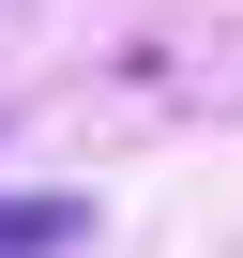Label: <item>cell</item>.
I'll return each mask as SVG.
<instances>
[{
    "label": "cell",
    "mask_w": 243,
    "mask_h": 258,
    "mask_svg": "<svg viewBox=\"0 0 243 258\" xmlns=\"http://www.w3.org/2000/svg\"><path fill=\"white\" fill-rule=\"evenodd\" d=\"M46 243H76V198H0V258H46Z\"/></svg>",
    "instance_id": "1"
}]
</instances>
